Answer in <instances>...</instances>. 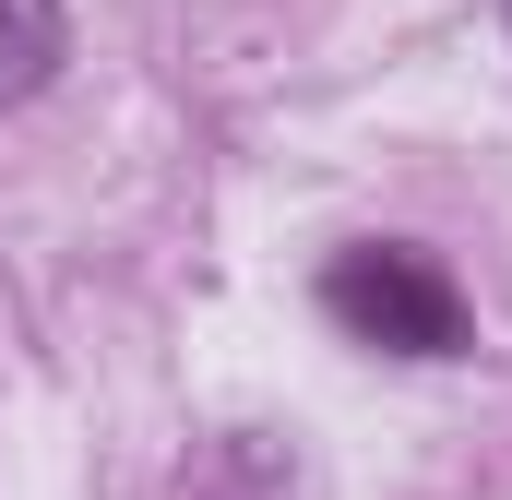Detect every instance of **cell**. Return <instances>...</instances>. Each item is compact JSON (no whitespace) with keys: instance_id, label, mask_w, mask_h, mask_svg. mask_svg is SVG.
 <instances>
[{"instance_id":"obj_1","label":"cell","mask_w":512,"mask_h":500,"mask_svg":"<svg viewBox=\"0 0 512 500\" xmlns=\"http://www.w3.org/2000/svg\"><path fill=\"white\" fill-rule=\"evenodd\" d=\"M322 310H334L358 346H393V358H453V346H465V298H453V274H441L429 250H405V239L346 250V262L322 274Z\"/></svg>"},{"instance_id":"obj_2","label":"cell","mask_w":512,"mask_h":500,"mask_svg":"<svg viewBox=\"0 0 512 500\" xmlns=\"http://www.w3.org/2000/svg\"><path fill=\"white\" fill-rule=\"evenodd\" d=\"M60 72V0H0V108Z\"/></svg>"}]
</instances>
